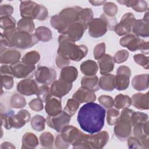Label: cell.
<instances>
[{"label":"cell","mask_w":149,"mask_h":149,"mask_svg":"<svg viewBox=\"0 0 149 149\" xmlns=\"http://www.w3.org/2000/svg\"><path fill=\"white\" fill-rule=\"evenodd\" d=\"M106 111L94 102L84 104L79 109L77 120L81 129L90 134L99 132L104 125Z\"/></svg>","instance_id":"cell-1"},{"label":"cell","mask_w":149,"mask_h":149,"mask_svg":"<svg viewBox=\"0 0 149 149\" xmlns=\"http://www.w3.org/2000/svg\"><path fill=\"white\" fill-rule=\"evenodd\" d=\"M34 34L20 31L13 27L4 30L1 34V44L5 47H15L20 49L30 48L38 42Z\"/></svg>","instance_id":"cell-2"},{"label":"cell","mask_w":149,"mask_h":149,"mask_svg":"<svg viewBox=\"0 0 149 149\" xmlns=\"http://www.w3.org/2000/svg\"><path fill=\"white\" fill-rule=\"evenodd\" d=\"M58 42V55L68 60L77 62L84 58L87 54L88 49L86 45H76L74 41L68 38L65 34L59 36Z\"/></svg>","instance_id":"cell-3"},{"label":"cell","mask_w":149,"mask_h":149,"mask_svg":"<svg viewBox=\"0 0 149 149\" xmlns=\"http://www.w3.org/2000/svg\"><path fill=\"white\" fill-rule=\"evenodd\" d=\"M31 118L30 112L26 109H22L17 113L15 111L9 110L1 114L2 126L9 130L11 128L20 129L28 123Z\"/></svg>","instance_id":"cell-4"},{"label":"cell","mask_w":149,"mask_h":149,"mask_svg":"<svg viewBox=\"0 0 149 149\" xmlns=\"http://www.w3.org/2000/svg\"><path fill=\"white\" fill-rule=\"evenodd\" d=\"M134 112L132 109L125 108L120 113L114 127L115 135L119 139L125 140L130 135L133 127L132 115Z\"/></svg>","instance_id":"cell-5"},{"label":"cell","mask_w":149,"mask_h":149,"mask_svg":"<svg viewBox=\"0 0 149 149\" xmlns=\"http://www.w3.org/2000/svg\"><path fill=\"white\" fill-rule=\"evenodd\" d=\"M20 13L23 18L44 20L48 16L47 9L43 5L31 1H21Z\"/></svg>","instance_id":"cell-6"},{"label":"cell","mask_w":149,"mask_h":149,"mask_svg":"<svg viewBox=\"0 0 149 149\" xmlns=\"http://www.w3.org/2000/svg\"><path fill=\"white\" fill-rule=\"evenodd\" d=\"M61 133L58 134L55 141V147L58 148H66L72 144L80 136L82 132L73 125L65 126Z\"/></svg>","instance_id":"cell-7"},{"label":"cell","mask_w":149,"mask_h":149,"mask_svg":"<svg viewBox=\"0 0 149 149\" xmlns=\"http://www.w3.org/2000/svg\"><path fill=\"white\" fill-rule=\"evenodd\" d=\"M119 44L130 51L140 50L146 54H148V42L144 41L134 34H127L121 38L119 40Z\"/></svg>","instance_id":"cell-8"},{"label":"cell","mask_w":149,"mask_h":149,"mask_svg":"<svg viewBox=\"0 0 149 149\" xmlns=\"http://www.w3.org/2000/svg\"><path fill=\"white\" fill-rule=\"evenodd\" d=\"M12 75L17 79H27L33 76L35 72V65H30L18 62L13 65H10Z\"/></svg>","instance_id":"cell-9"},{"label":"cell","mask_w":149,"mask_h":149,"mask_svg":"<svg viewBox=\"0 0 149 149\" xmlns=\"http://www.w3.org/2000/svg\"><path fill=\"white\" fill-rule=\"evenodd\" d=\"M34 76L38 83L48 86L55 81L56 72L53 68L47 66H40L35 71Z\"/></svg>","instance_id":"cell-10"},{"label":"cell","mask_w":149,"mask_h":149,"mask_svg":"<svg viewBox=\"0 0 149 149\" xmlns=\"http://www.w3.org/2000/svg\"><path fill=\"white\" fill-rule=\"evenodd\" d=\"M131 70L126 66H119L116 71V75L115 76V88L118 90H124L129 85Z\"/></svg>","instance_id":"cell-11"},{"label":"cell","mask_w":149,"mask_h":149,"mask_svg":"<svg viewBox=\"0 0 149 149\" xmlns=\"http://www.w3.org/2000/svg\"><path fill=\"white\" fill-rule=\"evenodd\" d=\"M87 28H88V34L93 38H100L108 30L105 19L101 16L99 18L93 19L88 23Z\"/></svg>","instance_id":"cell-12"},{"label":"cell","mask_w":149,"mask_h":149,"mask_svg":"<svg viewBox=\"0 0 149 149\" xmlns=\"http://www.w3.org/2000/svg\"><path fill=\"white\" fill-rule=\"evenodd\" d=\"M70 119L71 116L69 115L65 111H62L57 115L48 116L46 121L49 127L55 129L58 132H61L62 129L69 123Z\"/></svg>","instance_id":"cell-13"},{"label":"cell","mask_w":149,"mask_h":149,"mask_svg":"<svg viewBox=\"0 0 149 149\" xmlns=\"http://www.w3.org/2000/svg\"><path fill=\"white\" fill-rule=\"evenodd\" d=\"M87 29V24L79 21H76L70 24L62 34H65L68 38L75 42L81 38Z\"/></svg>","instance_id":"cell-14"},{"label":"cell","mask_w":149,"mask_h":149,"mask_svg":"<svg viewBox=\"0 0 149 149\" xmlns=\"http://www.w3.org/2000/svg\"><path fill=\"white\" fill-rule=\"evenodd\" d=\"M136 18L132 13L128 12L122 17L120 21L115 26L114 31L119 36L129 34L131 31Z\"/></svg>","instance_id":"cell-15"},{"label":"cell","mask_w":149,"mask_h":149,"mask_svg":"<svg viewBox=\"0 0 149 149\" xmlns=\"http://www.w3.org/2000/svg\"><path fill=\"white\" fill-rule=\"evenodd\" d=\"M16 88L20 94L26 96L36 94L38 89L36 81L28 78L20 80L17 83Z\"/></svg>","instance_id":"cell-16"},{"label":"cell","mask_w":149,"mask_h":149,"mask_svg":"<svg viewBox=\"0 0 149 149\" xmlns=\"http://www.w3.org/2000/svg\"><path fill=\"white\" fill-rule=\"evenodd\" d=\"M72 88V83L66 82L59 79L52 83L50 88V93L54 96L61 98L68 94Z\"/></svg>","instance_id":"cell-17"},{"label":"cell","mask_w":149,"mask_h":149,"mask_svg":"<svg viewBox=\"0 0 149 149\" xmlns=\"http://www.w3.org/2000/svg\"><path fill=\"white\" fill-rule=\"evenodd\" d=\"M45 102V112L48 116H55L62 112L61 98L49 94Z\"/></svg>","instance_id":"cell-18"},{"label":"cell","mask_w":149,"mask_h":149,"mask_svg":"<svg viewBox=\"0 0 149 149\" xmlns=\"http://www.w3.org/2000/svg\"><path fill=\"white\" fill-rule=\"evenodd\" d=\"M21 54L15 49H9L1 45L0 62L1 64L13 65L19 62Z\"/></svg>","instance_id":"cell-19"},{"label":"cell","mask_w":149,"mask_h":149,"mask_svg":"<svg viewBox=\"0 0 149 149\" xmlns=\"http://www.w3.org/2000/svg\"><path fill=\"white\" fill-rule=\"evenodd\" d=\"M108 140L109 134L106 131L99 132L96 134L89 135L88 143L90 148H102L106 145Z\"/></svg>","instance_id":"cell-20"},{"label":"cell","mask_w":149,"mask_h":149,"mask_svg":"<svg viewBox=\"0 0 149 149\" xmlns=\"http://www.w3.org/2000/svg\"><path fill=\"white\" fill-rule=\"evenodd\" d=\"M81 9L82 8L78 6L67 8L63 9L59 15L69 26L70 24L78 20V16Z\"/></svg>","instance_id":"cell-21"},{"label":"cell","mask_w":149,"mask_h":149,"mask_svg":"<svg viewBox=\"0 0 149 149\" xmlns=\"http://www.w3.org/2000/svg\"><path fill=\"white\" fill-rule=\"evenodd\" d=\"M72 98L80 103H88L94 102L96 100V95L94 92L81 87L73 94Z\"/></svg>","instance_id":"cell-22"},{"label":"cell","mask_w":149,"mask_h":149,"mask_svg":"<svg viewBox=\"0 0 149 149\" xmlns=\"http://www.w3.org/2000/svg\"><path fill=\"white\" fill-rule=\"evenodd\" d=\"M132 104L137 109L140 110L148 109V92L146 94L138 93L132 97Z\"/></svg>","instance_id":"cell-23"},{"label":"cell","mask_w":149,"mask_h":149,"mask_svg":"<svg viewBox=\"0 0 149 149\" xmlns=\"http://www.w3.org/2000/svg\"><path fill=\"white\" fill-rule=\"evenodd\" d=\"M98 63L101 74H108L113 69L115 62L113 57L109 54H105L98 59Z\"/></svg>","instance_id":"cell-24"},{"label":"cell","mask_w":149,"mask_h":149,"mask_svg":"<svg viewBox=\"0 0 149 149\" xmlns=\"http://www.w3.org/2000/svg\"><path fill=\"white\" fill-rule=\"evenodd\" d=\"M132 30L137 36L147 37L149 36L148 20L144 19L136 20L133 26Z\"/></svg>","instance_id":"cell-25"},{"label":"cell","mask_w":149,"mask_h":149,"mask_svg":"<svg viewBox=\"0 0 149 149\" xmlns=\"http://www.w3.org/2000/svg\"><path fill=\"white\" fill-rule=\"evenodd\" d=\"M98 78L96 75L85 76L82 77L81 87L86 88L92 92H95L100 90Z\"/></svg>","instance_id":"cell-26"},{"label":"cell","mask_w":149,"mask_h":149,"mask_svg":"<svg viewBox=\"0 0 149 149\" xmlns=\"http://www.w3.org/2000/svg\"><path fill=\"white\" fill-rule=\"evenodd\" d=\"M78 71L77 69L72 66H67L62 69L60 73V79L69 83L75 81L77 77Z\"/></svg>","instance_id":"cell-27"},{"label":"cell","mask_w":149,"mask_h":149,"mask_svg":"<svg viewBox=\"0 0 149 149\" xmlns=\"http://www.w3.org/2000/svg\"><path fill=\"white\" fill-rule=\"evenodd\" d=\"M133 87L138 91H143L148 88V74H141L135 76L132 80Z\"/></svg>","instance_id":"cell-28"},{"label":"cell","mask_w":149,"mask_h":149,"mask_svg":"<svg viewBox=\"0 0 149 149\" xmlns=\"http://www.w3.org/2000/svg\"><path fill=\"white\" fill-rule=\"evenodd\" d=\"M98 84L101 89L111 91L115 88V75L105 74L101 76L98 80Z\"/></svg>","instance_id":"cell-29"},{"label":"cell","mask_w":149,"mask_h":149,"mask_svg":"<svg viewBox=\"0 0 149 149\" xmlns=\"http://www.w3.org/2000/svg\"><path fill=\"white\" fill-rule=\"evenodd\" d=\"M80 70L85 76L95 75L98 70L97 63L93 60H87L80 65Z\"/></svg>","instance_id":"cell-30"},{"label":"cell","mask_w":149,"mask_h":149,"mask_svg":"<svg viewBox=\"0 0 149 149\" xmlns=\"http://www.w3.org/2000/svg\"><path fill=\"white\" fill-rule=\"evenodd\" d=\"M38 144V138L34 133L27 132L23 136L22 148H34Z\"/></svg>","instance_id":"cell-31"},{"label":"cell","mask_w":149,"mask_h":149,"mask_svg":"<svg viewBox=\"0 0 149 149\" xmlns=\"http://www.w3.org/2000/svg\"><path fill=\"white\" fill-rule=\"evenodd\" d=\"M34 35L38 41L48 42L52 39V33L49 28L45 26H40L35 30Z\"/></svg>","instance_id":"cell-32"},{"label":"cell","mask_w":149,"mask_h":149,"mask_svg":"<svg viewBox=\"0 0 149 149\" xmlns=\"http://www.w3.org/2000/svg\"><path fill=\"white\" fill-rule=\"evenodd\" d=\"M35 29V26L32 19L22 18L17 23V29L20 31L31 33Z\"/></svg>","instance_id":"cell-33"},{"label":"cell","mask_w":149,"mask_h":149,"mask_svg":"<svg viewBox=\"0 0 149 149\" xmlns=\"http://www.w3.org/2000/svg\"><path fill=\"white\" fill-rule=\"evenodd\" d=\"M131 104L132 100L128 95L120 94L115 98L114 105L117 109L128 108Z\"/></svg>","instance_id":"cell-34"},{"label":"cell","mask_w":149,"mask_h":149,"mask_svg":"<svg viewBox=\"0 0 149 149\" xmlns=\"http://www.w3.org/2000/svg\"><path fill=\"white\" fill-rule=\"evenodd\" d=\"M50 23L54 29L57 30L61 34L63 33L68 26L59 15L53 16L50 19Z\"/></svg>","instance_id":"cell-35"},{"label":"cell","mask_w":149,"mask_h":149,"mask_svg":"<svg viewBox=\"0 0 149 149\" xmlns=\"http://www.w3.org/2000/svg\"><path fill=\"white\" fill-rule=\"evenodd\" d=\"M40 59V55L36 51H31L27 52L22 58V62L24 63L34 65L37 63Z\"/></svg>","instance_id":"cell-36"},{"label":"cell","mask_w":149,"mask_h":149,"mask_svg":"<svg viewBox=\"0 0 149 149\" xmlns=\"http://www.w3.org/2000/svg\"><path fill=\"white\" fill-rule=\"evenodd\" d=\"M45 122L46 120L42 116L37 115L31 119L30 124L33 129L37 132H41L45 129Z\"/></svg>","instance_id":"cell-37"},{"label":"cell","mask_w":149,"mask_h":149,"mask_svg":"<svg viewBox=\"0 0 149 149\" xmlns=\"http://www.w3.org/2000/svg\"><path fill=\"white\" fill-rule=\"evenodd\" d=\"M54 140V136L50 132H45L40 136V141L42 147L48 148H52L53 146Z\"/></svg>","instance_id":"cell-38"},{"label":"cell","mask_w":149,"mask_h":149,"mask_svg":"<svg viewBox=\"0 0 149 149\" xmlns=\"http://www.w3.org/2000/svg\"><path fill=\"white\" fill-rule=\"evenodd\" d=\"M88 138L89 135L82 132L79 138L72 145L74 148H90Z\"/></svg>","instance_id":"cell-39"},{"label":"cell","mask_w":149,"mask_h":149,"mask_svg":"<svg viewBox=\"0 0 149 149\" xmlns=\"http://www.w3.org/2000/svg\"><path fill=\"white\" fill-rule=\"evenodd\" d=\"M80 105V102L74 98L68 99L66 102V104L64 108L63 111L69 115L70 116H72L77 111Z\"/></svg>","instance_id":"cell-40"},{"label":"cell","mask_w":149,"mask_h":149,"mask_svg":"<svg viewBox=\"0 0 149 149\" xmlns=\"http://www.w3.org/2000/svg\"><path fill=\"white\" fill-rule=\"evenodd\" d=\"M10 106L14 108H22L26 106V101L25 98L19 94H14L10 100Z\"/></svg>","instance_id":"cell-41"},{"label":"cell","mask_w":149,"mask_h":149,"mask_svg":"<svg viewBox=\"0 0 149 149\" xmlns=\"http://www.w3.org/2000/svg\"><path fill=\"white\" fill-rule=\"evenodd\" d=\"M93 12L91 8L82 9L78 16V20L82 23L88 24V23L93 19Z\"/></svg>","instance_id":"cell-42"},{"label":"cell","mask_w":149,"mask_h":149,"mask_svg":"<svg viewBox=\"0 0 149 149\" xmlns=\"http://www.w3.org/2000/svg\"><path fill=\"white\" fill-rule=\"evenodd\" d=\"M1 29L4 30L16 27V20L11 16H1L0 18Z\"/></svg>","instance_id":"cell-43"},{"label":"cell","mask_w":149,"mask_h":149,"mask_svg":"<svg viewBox=\"0 0 149 149\" xmlns=\"http://www.w3.org/2000/svg\"><path fill=\"white\" fill-rule=\"evenodd\" d=\"M119 115L120 112L119 110L115 108H109L107 111V120L108 124L111 126L114 125L116 123Z\"/></svg>","instance_id":"cell-44"},{"label":"cell","mask_w":149,"mask_h":149,"mask_svg":"<svg viewBox=\"0 0 149 149\" xmlns=\"http://www.w3.org/2000/svg\"><path fill=\"white\" fill-rule=\"evenodd\" d=\"M103 9L104 14L109 17H114L118 12V7L113 2H108L104 4Z\"/></svg>","instance_id":"cell-45"},{"label":"cell","mask_w":149,"mask_h":149,"mask_svg":"<svg viewBox=\"0 0 149 149\" xmlns=\"http://www.w3.org/2000/svg\"><path fill=\"white\" fill-rule=\"evenodd\" d=\"M50 94V89L48 85L42 84L38 87L36 95L38 98L41 99L43 102H45L48 96Z\"/></svg>","instance_id":"cell-46"},{"label":"cell","mask_w":149,"mask_h":149,"mask_svg":"<svg viewBox=\"0 0 149 149\" xmlns=\"http://www.w3.org/2000/svg\"><path fill=\"white\" fill-rule=\"evenodd\" d=\"M134 61L139 65L143 66L144 68L148 69L149 64L148 56H146L143 54H136L133 56Z\"/></svg>","instance_id":"cell-47"},{"label":"cell","mask_w":149,"mask_h":149,"mask_svg":"<svg viewBox=\"0 0 149 149\" xmlns=\"http://www.w3.org/2000/svg\"><path fill=\"white\" fill-rule=\"evenodd\" d=\"M13 76L5 74H1V84H2V88H4L6 90L11 89L14 84Z\"/></svg>","instance_id":"cell-48"},{"label":"cell","mask_w":149,"mask_h":149,"mask_svg":"<svg viewBox=\"0 0 149 149\" xmlns=\"http://www.w3.org/2000/svg\"><path fill=\"white\" fill-rule=\"evenodd\" d=\"M98 100L99 102L106 108H111L114 105V100L109 95H102L99 97Z\"/></svg>","instance_id":"cell-49"},{"label":"cell","mask_w":149,"mask_h":149,"mask_svg":"<svg viewBox=\"0 0 149 149\" xmlns=\"http://www.w3.org/2000/svg\"><path fill=\"white\" fill-rule=\"evenodd\" d=\"M129 57V52L127 50L122 49L118 51L113 56V61L115 63H121L125 62Z\"/></svg>","instance_id":"cell-50"},{"label":"cell","mask_w":149,"mask_h":149,"mask_svg":"<svg viewBox=\"0 0 149 149\" xmlns=\"http://www.w3.org/2000/svg\"><path fill=\"white\" fill-rule=\"evenodd\" d=\"M105 44L104 42H101L97 44L94 49V56L97 60L101 58L102 56L105 55Z\"/></svg>","instance_id":"cell-51"},{"label":"cell","mask_w":149,"mask_h":149,"mask_svg":"<svg viewBox=\"0 0 149 149\" xmlns=\"http://www.w3.org/2000/svg\"><path fill=\"white\" fill-rule=\"evenodd\" d=\"M127 145L128 147L130 148H144L142 141L136 137H131L129 138L127 140Z\"/></svg>","instance_id":"cell-52"},{"label":"cell","mask_w":149,"mask_h":149,"mask_svg":"<svg viewBox=\"0 0 149 149\" xmlns=\"http://www.w3.org/2000/svg\"><path fill=\"white\" fill-rule=\"evenodd\" d=\"M30 108L34 111H40L43 109V101L39 98H34L29 103Z\"/></svg>","instance_id":"cell-53"},{"label":"cell","mask_w":149,"mask_h":149,"mask_svg":"<svg viewBox=\"0 0 149 149\" xmlns=\"http://www.w3.org/2000/svg\"><path fill=\"white\" fill-rule=\"evenodd\" d=\"M147 3L144 1H137L132 6V8L134 10L137 12H143L147 9Z\"/></svg>","instance_id":"cell-54"},{"label":"cell","mask_w":149,"mask_h":149,"mask_svg":"<svg viewBox=\"0 0 149 149\" xmlns=\"http://www.w3.org/2000/svg\"><path fill=\"white\" fill-rule=\"evenodd\" d=\"M105 20L107 26H108V30H114V28L115 26L117 24V20L115 17H109L105 15L104 13L102 14L101 15Z\"/></svg>","instance_id":"cell-55"},{"label":"cell","mask_w":149,"mask_h":149,"mask_svg":"<svg viewBox=\"0 0 149 149\" xmlns=\"http://www.w3.org/2000/svg\"><path fill=\"white\" fill-rule=\"evenodd\" d=\"M13 12V8L9 5H1L0 6V15L1 16H10Z\"/></svg>","instance_id":"cell-56"},{"label":"cell","mask_w":149,"mask_h":149,"mask_svg":"<svg viewBox=\"0 0 149 149\" xmlns=\"http://www.w3.org/2000/svg\"><path fill=\"white\" fill-rule=\"evenodd\" d=\"M55 62L59 68H63L64 67L67 66L68 65H69L70 61V60H68L61 55H57Z\"/></svg>","instance_id":"cell-57"},{"label":"cell","mask_w":149,"mask_h":149,"mask_svg":"<svg viewBox=\"0 0 149 149\" xmlns=\"http://www.w3.org/2000/svg\"><path fill=\"white\" fill-rule=\"evenodd\" d=\"M1 73L2 75L8 74V75L12 76V75L10 65H2L1 66Z\"/></svg>","instance_id":"cell-58"},{"label":"cell","mask_w":149,"mask_h":149,"mask_svg":"<svg viewBox=\"0 0 149 149\" xmlns=\"http://www.w3.org/2000/svg\"><path fill=\"white\" fill-rule=\"evenodd\" d=\"M1 148H15V147L9 142H3L1 144Z\"/></svg>","instance_id":"cell-59"},{"label":"cell","mask_w":149,"mask_h":149,"mask_svg":"<svg viewBox=\"0 0 149 149\" xmlns=\"http://www.w3.org/2000/svg\"><path fill=\"white\" fill-rule=\"evenodd\" d=\"M90 3H91L92 4V5L93 6H101L102 5H104L106 1H89Z\"/></svg>","instance_id":"cell-60"}]
</instances>
